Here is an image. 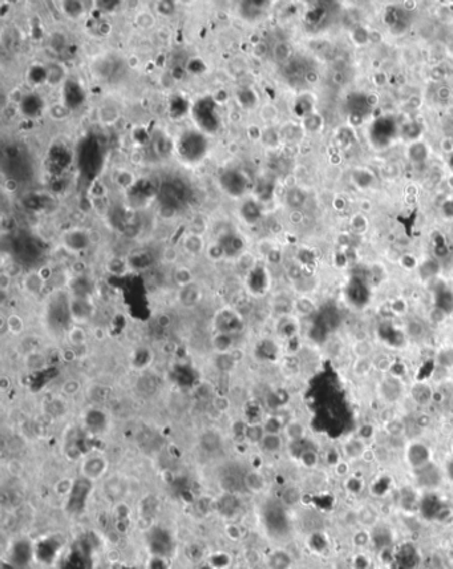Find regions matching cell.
Returning <instances> with one entry per match:
<instances>
[{"mask_svg":"<svg viewBox=\"0 0 453 569\" xmlns=\"http://www.w3.org/2000/svg\"><path fill=\"white\" fill-rule=\"evenodd\" d=\"M397 132V125L396 121L392 117H380L379 120L373 122L372 128H371V141L373 143L375 147L379 148H384L387 145L391 144V141L393 140V137L396 136Z\"/></svg>","mask_w":453,"mask_h":569,"instance_id":"1","label":"cell"},{"mask_svg":"<svg viewBox=\"0 0 453 569\" xmlns=\"http://www.w3.org/2000/svg\"><path fill=\"white\" fill-rule=\"evenodd\" d=\"M407 462L413 470H417L420 467L430 463L429 447L420 442L411 443L407 448Z\"/></svg>","mask_w":453,"mask_h":569,"instance_id":"2","label":"cell"},{"mask_svg":"<svg viewBox=\"0 0 453 569\" xmlns=\"http://www.w3.org/2000/svg\"><path fill=\"white\" fill-rule=\"evenodd\" d=\"M379 391H380L381 398L388 403H396L397 400L401 399L404 394L403 384H401L399 378L392 375V374L385 376L384 379L381 380Z\"/></svg>","mask_w":453,"mask_h":569,"instance_id":"3","label":"cell"},{"mask_svg":"<svg viewBox=\"0 0 453 569\" xmlns=\"http://www.w3.org/2000/svg\"><path fill=\"white\" fill-rule=\"evenodd\" d=\"M416 480L424 488H434L441 483V472L432 462L415 470Z\"/></svg>","mask_w":453,"mask_h":569,"instance_id":"4","label":"cell"},{"mask_svg":"<svg viewBox=\"0 0 453 569\" xmlns=\"http://www.w3.org/2000/svg\"><path fill=\"white\" fill-rule=\"evenodd\" d=\"M347 296L355 305H362L368 301V288L360 278H352L347 286Z\"/></svg>","mask_w":453,"mask_h":569,"instance_id":"5","label":"cell"},{"mask_svg":"<svg viewBox=\"0 0 453 569\" xmlns=\"http://www.w3.org/2000/svg\"><path fill=\"white\" fill-rule=\"evenodd\" d=\"M411 396L419 406H426L434 399V392L428 383L417 382L411 387Z\"/></svg>","mask_w":453,"mask_h":569,"instance_id":"6","label":"cell"},{"mask_svg":"<svg viewBox=\"0 0 453 569\" xmlns=\"http://www.w3.org/2000/svg\"><path fill=\"white\" fill-rule=\"evenodd\" d=\"M367 451V446L362 438H351L343 444V454L348 459H358L364 456Z\"/></svg>","mask_w":453,"mask_h":569,"instance_id":"7","label":"cell"},{"mask_svg":"<svg viewBox=\"0 0 453 569\" xmlns=\"http://www.w3.org/2000/svg\"><path fill=\"white\" fill-rule=\"evenodd\" d=\"M385 22L389 24L391 30L395 32H401V31L407 30L408 22L404 16V12L396 7H389L385 12Z\"/></svg>","mask_w":453,"mask_h":569,"instance_id":"8","label":"cell"},{"mask_svg":"<svg viewBox=\"0 0 453 569\" xmlns=\"http://www.w3.org/2000/svg\"><path fill=\"white\" fill-rule=\"evenodd\" d=\"M283 437L289 440L290 443L303 440L306 437L305 424L299 420H289L283 429Z\"/></svg>","mask_w":453,"mask_h":569,"instance_id":"9","label":"cell"},{"mask_svg":"<svg viewBox=\"0 0 453 569\" xmlns=\"http://www.w3.org/2000/svg\"><path fill=\"white\" fill-rule=\"evenodd\" d=\"M183 249L190 255H199L205 251V239L202 234L190 232L183 238Z\"/></svg>","mask_w":453,"mask_h":569,"instance_id":"10","label":"cell"},{"mask_svg":"<svg viewBox=\"0 0 453 569\" xmlns=\"http://www.w3.org/2000/svg\"><path fill=\"white\" fill-rule=\"evenodd\" d=\"M261 450L266 454H275L279 452L283 447V438L281 434H266L262 442L259 443Z\"/></svg>","mask_w":453,"mask_h":569,"instance_id":"11","label":"cell"},{"mask_svg":"<svg viewBox=\"0 0 453 569\" xmlns=\"http://www.w3.org/2000/svg\"><path fill=\"white\" fill-rule=\"evenodd\" d=\"M211 345H213L214 350L217 351V354H226L230 353L234 347H233V341H232V334H226V333H219L217 331L215 335L211 339Z\"/></svg>","mask_w":453,"mask_h":569,"instance_id":"12","label":"cell"},{"mask_svg":"<svg viewBox=\"0 0 453 569\" xmlns=\"http://www.w3.org/2000/svg\"><path fill=\"white\" fill-rule=\"evenodd\" d=\"M436 308L444 313H449L453 310V293L446 288L438 289L436 294Z\"/></svg>","mask_w":453,"mask_h":569,"instance_id":"13","label":"cell"},{"mask_svg":"<svg viewBox=\"0 0 453 569\" xmlns=\"http://www.w3.org/2000/svg\"><path fill=\"white\" fill-rule=\"evenodd\" d=\"M24 364L26 367L31 371H38L42 368L46 367L47 359L46 355L40 351H30V353L24 357Z\"/></svg>","mask_w":453,"mask_h":569,"instance_id":"14","label":"cell"},{"mask_svg":"<svg viewBox=\"0 0 453 569\" xmlns=\"http://www.w3.org/2000/svg\"><path fill=\"white\" fill-rule=\"evenodd\" d=\"M244 483L246 488H249L253 492H261L265 488V478L259 474L258 471H250L245 475Z\"/></svg>","mask_w":453,"mask_h":569,"instance_id":"15","label":"cell"},{"mask_svg":"<svg viewBox=\"0 0 453 569\" xmlns=\"http://www.w3.org/2000/svg\"><path fill=\"white\" fill-rule=\"evenodd\" d=\"M287 421H285L279 415H269L262 421L263 429L266 434H282Z\"/></svg>","mask_w":453,"mask_h":569,"instance_id":"16","label":"cell"},{"mask_svg":"<svg viewBox=\"0 0 453 569\" xmlns=\"http://www.w3.org/2000/svg\"><path fill=\"white\" fill-rule=\"evenodd\" d=\"M265 435H266V433H265V429H263L262 423H250V424L246 425L245 439L249 440L250 443L259 444L262 442Z\"/></svg>","mask_w":453,"mask_h":569,"instance_id":"17","label":"cell"},{"mask_svg":"<svg viewBox=\"0 0 453 569\" xmlns=\"http://www.w3.org/2000/svg\"><path fill=\"white\" fill-rule=\"evenodd\" d=\"M408 157L415 163H424L428 159V148L424 143H413L408 148Z\"/></svg>","mask_w":453,"mask_h":569,"instance_id":"18","label":"cell"},{"mask_svg":"<svg viewBox=\"0 0 453 569\" xmlns=\"http://www.w3.org/2000/svg\"><path fill=\"white\" fill-rule=\"evenodd\" d=\"M134 22H136V26L141 30H152L153 27L156 26V18L152 12L146 10L138 11L134 16Z\"/></svg>","mask_w":453,"mask_h":569,"instance_id":"19","label":"cell"},{"mask_svg":"<svg viewBox=\"0 0 453 569\" xmlns=\"http://www.w3.org/2000/svg\"><path fill=\"white\" fill-rule=\"evenodd\" d=\"M174 281L179 288H186L193 285V273L186 266H178L174 271Z\"/></svg>","mask_w":453,"mask_h":569,"instance_id":"20","label":"cell"},{"mask_svg":"<svg viewBox=\"0 0 453 569\" xmlns=\"http://www.w3.org/2000/svg\"><path fill=\"white\" fill-rule=\"evenodd\" d=\"M405 334L412 339H420L425 334V326L420 319H411L405 325Z\"/></svg>","mask_w":453,"mask_h":569,"instance_id":"21","label":"cell"},{"mask_svg":"<svg viewBox=\"0 0 453 569\" xmlns=\"http://www.w3.org/2000/svg\"><path fill=\"white\" fill-rule=\"evenodd\" d=\"M68 341L73 347H81L87 343V333L81 326H73L68 331Z\"/></svg>","mask_w":453,"mask_h":569,"instance_id":"22","label":"cell"},{"mask_svg":"<svg viewBox=\"0 0 453 569\" xmlns=\"http://www.w3.org/2000/svg\"><path fill=\"white\" fill-rule=\"evenodd\" d=\"M293 308L295 309L298 314L301 315H311L316 310L315 304L310 300L309 297H301L294 302Z\"/></svg>","mask_w":453,"mask_h":569,"instance_id":"23","label":"cell"},{"mask_svg":"<svg viewBox=\"0 0 453 569\" xmlns=\"http://www.w3.org/2000/svg\"><path fill=\"white\" fill-rule=\"evenodd\" d=\"M279 334L285 338H293L294 335L297 334L298 331V325L297 322L291 319L290 317H283L281 319V325H279Z\"/></svg>","mask_w":453,"mask_h":569,"instance_id":"24","label":"cell"},{"mask_svg":"<svg viewBox=\"0 0 453 569\" xmlns=\"http://www.w3.org/2000/svg\"><path fill=\"white\" fill-rule=\"evenodd\" d=\"M305 201H306V194L299 189H291L289 193H287V196H286V202H287L289 206H291L294 210H298V209L305 204Z\"/></svg>","mask_w":453,"mask_h":569,"instance_id":"25","label":"cell"},{"mask_svg":"<svg viewBox=\"0 0 453 569\" xmlns=\"http://www.w3.org/2000/svg\"><path fill=\"white\" fill-rule=\"evenodd\" d=\"M299 460H301V463L306 468H314V467H316L318 462H319V455H318L316 450H314V447H307L301 454Z\"/></svg>","mask_w":453,"mask_h":569,"instance_id":"26","label":"cell"},{"mask_svg":"<svg viewBox=\"0 0 453 569\" xmlns=\"http://www.w3.org/2000/svg\"><path fill=\"white\" fill-rule=\"evenodd\" d=\"M273 56L277 63H287L291 56V48L287 43H278L273 50Z\"/></svg>","mask_w":453,"mask_h":569,"instance_id":"27","label":"cell"},{"mask_svg":"<svg viewBox=\"0 0 453 569\" xmlns=\"http://www.w3.org/2000/svg\"><path fill=\"white\" fill-rule=\"evenodd\" d=\"M43 285H44V279L40 274H30L27 277L24 278V288L27 289L28 292L32 294H36L42 290Z\"/></svg>","mask_w":453,"mask_h":569,"instance_id":"28","label":"cell"},{"mask_svg":"<svg viewBox=\"0 0 453 569\" xmlns=\"http://www.w3.org/2000/svg\"><path fill=\"white\" fill-rule=\"evenodd\" d=\"M372 368L373 362L369 358H358L354 364V374L356 376H366Z\"/></svg>","mask_w":453,"mask_h":569,"instance_id":"29","label":"cell"},{"mask_svg":"<svg viewBox=\"0 0 453 569\" xmlns=\"http://www.w3.org/2000/svg\"><path fill=\"white\" fill-rule=\"evenodd\" d=\"M385 431L391 437H399L405 431V423L399 417H392L385 421Z\"/></svg>","mask_w":453,"mask_h":569,"instance_id":"30","label":"cell"},{"mask_svg":"<svg viewBox=\"0 0 453 569\" xmlns=\"http://www.w3.org/2000/svg\"><path fill=\"white\" fill-rule=\"evenodd\" d=\"M6 326H7L8 331L14 335L20 334L24 329V322L23 318H20L18 314H10L6 319Z\"/></svg>","mask_w":453,"mask_h":569,"instance_id":"31","label":"cell"},{"mask_svg":"<svg viewBox=\"0 0 453 569\" xmlns=\"http://www.w3.org/2000/svg\"><path fill=\"white\" fill-rule=\"evenodd\" d=\"M270 564L273 569H289L291 560L286 553L283 552H277L274 556L270 558Z\"/></svg>","mask_w":453,"mask_h":569,"instance_id":"32","label":"cell"},{"mask_svg":"<svg viewBox=\"0 0 453 569\" xmlns=\"http://www.w3.org/2000/svg\"><path fill=\"white\" fill-rule=\"evenodd\" d=\"M376 517H377L376 511H375L372 507H369V505L363 507V508L359 511V520H360V523L364 524V525H372V524H375Z\"/></svg>","mask_w":453,"mask_h":569,"instance_id":"33","label":"cell"},{"mask_svg":"<svg viewBox=\"0 0 453 569\" xmlns=\"http://www.w3.org/2000/svg\"><path fill=\"white\" fill-rule=\"evenodd\" d=\"M354 182L360 188H368L373 181V176L368 171H356L352 176Z\"/></svg>","mask_w":453,"mask_h":569,"instance_id":"34","label":"cell"},{"mask_svg":"<svg viewBox=\"0 0 453 569\" xmlns=\"http://www.w3.org/2000/svg\"><path fill=\"white\" fill-rule=\"evenodd\" d=\"M206 253H207V255H209V258L211 259V261H221L222 258H225V247H223V245L222 243H211V245H209V247L206 249Z\"/></svg>","mask_w":453,"mask_h":569,"instance_id":"35","label":"cell"},{"mask_svg":"<svg viewBox=\"0 0 453 569\" xmlns=\"http://www.w3.org/2000/svg\"><path fill=\"white\" fill-rule=\"evenodd\" d=\"M282 499L287 505H295L301 500V492L295 487H289L283 491Z\"/></svg>","mask_w":453,"mask_h":569,"instance_id":"36","label":"cell"},{"mask_svg":"<svg viewBox=\"0 0 453 569\" xmlns=\"http://www.w3.org/2000/svg\"><path fill=\"white\" fill-rule=\"evenodd\" d=\"M81 383L76 379H68L65 380L63 386H61V392L67 396H75V395L80 391Z\"/></svg>","mask_w":453,"mask_h":569,"instance_id":"37","label":"cell"},{"mask_svg":"<svg viewBox=\"0 0 453 569\" xmlns=\"http://www.w3.org/2000/svg\"><path fill=\"white\" fill-rule=\"evenodd\" d=\"M437 363L444 368H453V349L441 350L437 354Z\"/></svg>","mask_w":453,"mask_h":569,"instance_id":"38","label":"cell"},{"mask_svg":"<svg viewBox=\"0 0 453 569\" xmlns=\"http://www.w3.org/2000/svg\"><path fill=\"white\" fill-rule=\"evenodd\" d=\"M322 126V117L319 114L310 113L305 120V128L310 132H316Z\"/></svg>","mask_w":453,"mask_h":569,"instance_id":"39","label":"cell"},{"mask_svg":"<svg viewBox=\"0 0 453 569\" xmlns=\"http://www.w3.org/2000/svg\"><path fill=\"white\" fill-rule=\"evenodd\" d=\"M372 345L368 341L356 342V345H355V354L358 355V358H368L369 353H372Z\"/></svg>","mask_w":453,"mask_h":569,"instance_id":"40","label":"cell"},{"mask_svg":"<svg viewBox=\"0 0 453 569\" xmlns=\"http://www.w3.org/2000/svg\"><path fill=\"white\" fill-rule=\"evenodd\" d=\"M277 116H278V110L275 109V106L271 105V104L265 105L262 108V110H261V118H262L263 121L266 122L274 121L275 118H277Z\"/></svg>","mask_w":453,"mask_h":569,"instance_id":"41","label":"cell"},{"mask_svg":"<svg viewBox=\"0 0 453 569\" xmlns=\"http://www.w3.org/2000/svg\"><path fill=\"white\" fill-rule=\"evenodd\" d=\"M420 270H421L424 278L433 277L434 274L438 271V263L436 261H426L425 263L421 265Z\"/></svg>","mask_w":453,"mask_h":569,"instance_id":"42","label":"cell"},{"mask_svg":"<svg viewBox=\"0 0 453 569\" xmlns=\"http://www.w3.org/2000/svg\"><path fill=\"white\" fill-rule=\"evenodd\" d=\"M351 225H352V229H354L355 232L359 233V234H362V233L366 232L367 226H368L367 220L363 216H360V214H358V216H355L354 218H352Z\"/></svg>","mask_w":453,"mask_h":569,"instance_id":"43","label":"cell"},{"mask_svg":"<svg viewBox=\"0 0 453 569\" xmlns=\"http://www.w3.org/2000/svg\"><path fill=\"white\" fill-rule=\"evenodd\" d=\"M389 308H391V311H392L393 314L403 315V314H405V313H407L408 305H407V302L403 300V298H397V300L393 301Z\"/></svg>","mask_w":453,"mask_h":569,"instance_id":"44","label":"cell"},{"mask_svg":"<svg viewBox=\"0 0 453 569\" xmlns=\"http://www.w3.org/2000/svg\"><path fill=\"white\" fill-rule=\"evenodd\" d=\"M352 35H354V40L358 43V44H364V43L368 42L369 39L368 31H367L366 28H363V27H356Z\"/></svg>","mask_w":453,"mask_h":569,"instance_id":"45","label":"cell"},{"mask_svg":"<svg viewBox=\"0 0 453 569\" xmlns=\"http://www.w3.org/2000/svg\"><path fill=\"white\" fill-rule=\"evenodd\" d=\"M213 407L219 412H226L230 407V402L226 396H215L213 399Z\"/></svg>","mask_w":453,"mask_h":569,"instance_id":"46","label":"cell"},{"mask_svg":"<svg viewBox=\"0 0 453 569\" xmlns=\"http://www.w3.org/2000/svg\"><path fill=\"white\" fill-rule=\"evenodd\" d=\"M373 367L379 368L380 371H389L391 368H392V363H391V361H389L388 357H384V355H380V357H377V359L375 362H373Z\"/></svg>","mask_w":453,"mask_h":569,"instance_id":"47","label":"cell"},{"mask_svg":"<svg viewBox=\"0 0 453 569\" xmlns=\"http://www.w3.org/2000/svg\"><path fill=\"white\" fill-rule=\"evenodd\" d=\"M420 133H421V126H420L417 122H411V124H408V125L405 126V129H404V136L408 137V138H416Z\"/></svg>","mask_w":453,"mask_h":569,"instance_id":"48","label":"cell"},{"mask_svg":"<svg viewBox=\"0 0 453 569\" xmlns=\"http://www.w3.org/2000/svg\"><path fill=\"white\" fill-rule=\"evenodd\" d=\"M162 257H164L165 262H168V263H174V262H177V259H178V251L175 250L174 247L169 246L164 250Z\"/></svg>","mask_w":453,"mask_h":569,"instance_id":"49","label":"cell"},{"mask_svg":"<svg viewBox=\"0 0 453 569\" xmlns=\"http://www.w3.org/2000/svg\"><path fill=\"white\" fill-rule=\"evenodd\" d=\"M453 92L448 87H441L437 89V99L440 101H452Z\"/></svg>","mask_w":453,"mask_h":569,"instance_id":"50","label":"cell"},{"mask_svg":"<svg viewBox=\"0 0 453 569\" xmlns=\"http://www.w3.org/2000/svg\"><path fill=\"white\" fill-rule=\"evenodd\" d=\"M171 317L169 314H160L158 317H157V325L161 327V329H168V327L171 326Z\"/></svg>","mask_w":453,"mask_h":569,"instance_id":"51","label":"cell"},{"mask_svg":"<svg viewBox=\"0 0 453 569\" xmlns=\"http://www.w3.org/2000/svg\"><path fill=\"white\" fill-rule=\"evenodd\" d=\"M11 281H12L11 275L8 273H6V271H3L2 275H0V289H2V292H7L8 289H10V286H11Z\"/></svg>","mask_w":453,"mask_h":569,"instance_id":"52","label":"cell"},{"mask_svg":"<svg viewBox=\"0 0 453 569\" xmlns=\"http://www.w3.org/2000/svg\"><path fill=\"white\" fill-rule=\"evenodd\" d=\"M368 541H369V536L367 535L366 532H359V533H356V535L354 536L355 545L363 546V545H366Z\"/></svg>","mask_w":453,"mask_h":569,"instance_id":"53","label":"cell"},{"mask_svg":"<svg viewBox=\"0 0 453 569\" xmlns=\"http://www.w3.org/2000/svg\"><path fill=\"white\" fill-rule=\"evenodd\" d=\"M416 423L420 429H426L430 424V417L426 414H419L416 417Z\"/></svg>","mask_w":453,"mask_h":569,"instance_id":"54","label":"cell"},{"mask_svg":"<svg viewBox=\"0 0 453 569\" xmlns=\"http://www.w3.org/2000/svg\"><path fill=\"white\" fill-rule=\"evenodd\" d=\"M442 212H444V216L448 217V218H453V200H449V201H446L444 205H442Z\"/></svg>","mask_w":453,"mask_h":569,"instance_id":"55","label":"cell"},{"mask_svg":"<svg viewBox=\"0 0 453 569\" xmlns=\"http://www.w3.org/2000/svg\"><path fill=\"white\" fill-rule=\"evenodd\" d=\"M63 359L65 362H73L76 359V351L73 349H68L63 351Z\"/></svg>","mask_w":453,"mask_h":569,"instance_id":"56","label":"cell"},{"mask_svg":"<svg viewBox=\"0 0 453 569\" xmlns=\"http://www.w3.org/2000/svg\"><path fill=\"white\" fill-rule=\"evenodd\" d=\"M401 263H403L407 269H412V267H415L416 266V259L412 257V255H404L403 259H401Z\"/></svg>","mask_w":453,"mask_h":569,"instance_id":"57","label":"cell"},{"mask_svg":"<svg viewBox=\"0 0 453 569\" xmlns=\"http://www.w3.org/2000/svg\"><path fill=\"white\" fill-rule=\"evenodd\" d=\"M335 470H336V472H338V475L343 476V475L347 474V471H348V466H347L344 462H339V463L335 466Z\"/></svg>","mask_w":453,"mask_h":569,"instance_id":"58","label":"cell"},{"mask_svg":"<svg viewBox=\"0 0 453 569\" xmlns=\"http://www.w3.org/2000/svg\"><path fill=\"white\" fill-rule=\"evenodd\" d=\"M10 384H11V380L8 379L7 376L3 375L2 378H0V390L3 391H7V388L10 387Z\"/></svg>","mask_w":453,"mask_h":569,"instance_id":"59","label":"cell"},{"mask_svg":"<svg viewBox=\"0 0 453 569\" xmlns=\"http://www.w3.org/2000/svg\"><path fill=\"white\" fill-rule=\"evenodd\" d=\"M290 220H291V222H294V224H298V222H301L302 213L299 212V210H293V213L290 214Z\"/></svg>","mask_w":453,"mask_h":569,"instance_id":"60","label":"cell"},{"mask_svg":"<svg viewBox=\"0 0 453 569\" xmlns=\"http://www.w3.org/2000/svg\"><path fill=\"white\" fill-rule=\"evenodd\" d=\"M448 474H449L450 479H453V460L449 463V466H448Z\"/></svg>","mask_w":453,"mask_h":569,"instance_id":"61","label":"cell"},{"mask_svg":"<svg viewBox=\"0 0 453 569\" xmlns=\"http://www.w3.org/2000/svg\"><path fill=\"white\" fill-rule=\"evenodd\" d=\"M449 164H450V168L453 169V153L450 155V157H449Z\"/></svg>","mask_w":453,"mask_h":569,"instance_id":"62","label":"cell"},{"mask_svg":"<svg viewBox=\"0 0 453 569\" xmlns=\"http://www.w3.org/2000/svg\"><path fill=\"white\" fill-rule=\"evenodd\" d=\"M452 104H453V97H452Z\"/></svg>","mask_w":453,"mask_h":569,"instance_id":"63","label":"cell"}]
</instances>
